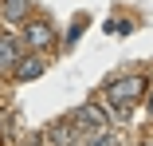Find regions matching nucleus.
<instances>
[{
	"label": "nucleus",
	"mask_w": 153,
	"mask_h": 146,
	"mask_svg": "<svg viewBox=\"0 0 153 146\" xmlns=\"http://www.w3.org/2000/svg\"><path fill=\"white\" fill-rule=\"evenodd\" d=\"M16 59H20V40L0 36V75H4V71H12V67H16Z\"/></svg>",
	"instance_id": "5"
},
{
	"label": "nucleus",
	"mask_w": 153,
	"mask_h": 146,
	"mask_svg": "<svg viewBox=\"0 0 153 146\" xmlns=\"http://www.w3.org/2000/svg\"><path fill=\"white\" fill-rule=\"evenodd\" d=\"M141 146H153V138H149V142H141Z\"/></svg>",
	"instance_id": "9"
},
{
	"label": "nucleus",
	"mask_w": 153,
	"mask_h": 146,
	"mask_svg": "<svg viewBox=\"0 0 153 146\" xmlns=\"http://www.w3.org/2000/svg\"><path fill=\"white\" fill-rule=\"evenodd\" d=\"M141 95H145V79H141V75H122V79H114V83L106 87L110 114H114V119H126L130 107H134Z\"/></svg>",
	"instance_id": "1"
},
{
	"label": "nucleus",
	"mask_w": 153,
	"mask_h": 146,
	"mask_svg": "<svg viewBox=\"0 0 153 146\" xmlns=\"http://www.w3.org/2000/svg\"><path fill=\"white\" fill-rule=\"evenodd\" d=\"M71 126H75L79 134H86V130H98V126H106V114H102L98 107H90V103H86V107H79V111H75Z\"/></svg>",
	"instance_id": "3"
},
{
	"label": "nucleus",
	"mask_w": 153,
	"mask_h": 146,
	"mask_svg": "<svg viewBox=\"0 0 153 146\" xmlns=\"http://www.w3.org/2000/svg\"><path fill=\"white\" fill-rule=\"evenodd\" d=\"M24 44L32 47V51H43L55 44V28L47 20H24Z\"/></svg>",
	"instance_id": "2"
},
{
	"label": "nucleus",
	"mask_w": 153,
	"mask_h": 146,
	"mask_svg": "<svg viewBox=\"0 0 153 146\" xmlns=\"http://www.w3.org/2000/svg\"><path fill=\"white\" fill-rule=\"evenodd\" d=\"M79 146H114V130H110V126H98V130H86Z\"/></svg>",
	"instance_id": "7"
},
{
	"label": "nucleus",
	"mask_w": 153,
	"mask_h": 146,
	"mask_svg": "<svg viewBox=\"0 0 153 146\" xmlns=\"http://www.w3.org/2000/svg\"><path fill=\"white\" fill-rule=\"evenodd\" d=\"M43 59L39 55H24V59H16V67H12V79H20V83H32V79H39L43 75Z\"/></svg>",
	"instance_id": "4"
},
{
	"label": "nucleus",
	"mask_w": 153,
	"mask_h": 146,
	"mask_svg": "<svg viewBox=\"0 0 153 146\" xmlns=\"http://www.w3.org/2000/svg\"><path fill=\"white\" fill-rule=\"evenodd\" d=\"M145 111H149V119H153V91L145 95Z\"/></svg>",
	"instance_id": "8"
},
{
	"label": "nucleus",
	"mask_w": 153,
	"mask_h": 146,
	"mask_svg": "<svg viewBox=\"0 0 153 146\" xmlns=\"http://www.w3.org/2000/svg\"><path fill=\"white\" fill-rule=\"evenodd\" d=\"M27 12H32V0H4V4H0V16L8 24H24Z\"/></svg>",
	"instance_id": "6"
}]
</instances>
